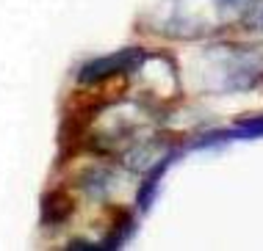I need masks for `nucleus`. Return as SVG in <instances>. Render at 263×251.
Returning a JSON list of instances; mask_svg holds the SVG:
<instances>
[{"label":"nucleus","instance_id":"1","mask_svg":"<svg viewBox=\"0 0 263 251\" xmlns=\"http://www.w3.org/2000/svg\"><path fill=\"white\" fill-rule=\"evenodd\" d=\"M202 80L211 94H236L263 83V50L258 45H216L202 53Z\"/></svg>","mask_w":263,"mask_h":251},{"label":"nucleus","instance_id":"2","mask_svg":"<svg viewBox=\"0 0 263 251\" xmlns=\"http://www.w3.org/2000/svg\"><path fill=\"white\" fill-rule=\"evenodd\" d=\"M144 58H147V53L141 47H122L114 55H103V58L83 64V67L78 69V83L81 86H97V83H105L117 75L136 72V69H141Z\"/></svg>","mask_w":263,"mask_h":251},{"label":"nucleus","instance_id":"5","mask_svg":"<svg viewBox=\"0 0 263 251\" xmlns=\"http://www.w3.org/2000/svg\"><path fill=\"white\" fill-rule=\"evenodd\" d=\"M133 229H136V218H133V213H119L117 215V224H114V232H108V238H105L100 246L103 248H122L127 238L133 235Z\"/></svg>","mask_w":263,"mask_h":251},{"label":"nucleus","instance_id":"4","mask_svg":"<svg viewBox=\"0 0 263 251\" xmlns=\"http://www.w3.org/2000/svg\"><path fill=\"white\" fill-rule=\"evenodd\" d=\"M72 213H75V202L67 191L53 188L42 196V226L59 229L72 218Z\"/></svg>","mask_w":263,"mask_h":251},{"label":"nucleus","instance_id":"3","mask_svg":"<svg viewBox=\"0 0 263 251\" xmlns=\"http://www.w3.org/2000/svg\"><path fill=\"white\" fill-rule=\"evenodd\" d=\"M258 138H263V113L238 121V124L227 127V130L205 133L191 147H213V143H224V141H258Z\"/></svg>","mask_w":263,"mask_h":251}]
</instances>
